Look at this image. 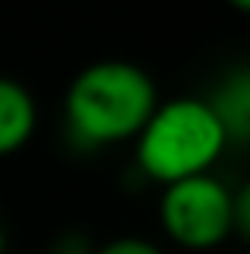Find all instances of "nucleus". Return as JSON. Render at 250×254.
Listing matches in <instances>:
<instances>
[{"instance_id":"obj_1","label":"nucleus","mask_w":250,"mask_h":254,"mask_svg":"<svg viewBox=\"0 0 250 254\" xmlns=\"http://www.w3.org/2000/svg\"><path fill=\"white\" fill-rule=\"evenodd\" d=\"M158 107L154 79L124 59L86 65L65 93V127L79 148H110L141 134Z\"/></svg>"},{"instance_id":"obj_5","label":"nucleus","mask_w":250,"mask_h":254,"mask_svg":"<svg viewBox=\"0 0 250 254\" xmlns=\"http://www.w3.org/2000/svg\"><path fill=\"white\" fill-rule=\"evenodd\" d=\"M216 114V121L223 124V134L230 144H247L250 137V72L237 69L230 72L223 86L216 89V96L206 100Z\"/></svg>"},{"instance_id":"obj_3","label":"nucleus","mask_w":250,"mask_h":254,"mask_svg":"<svg viewBox=\"0 0 250 254\" xmlns=\"http://www.w3.org/2000/svg\"><path fill=\"white\" fill-rule=\"evenodd\" d=\"M161 227L168 241L185 251H212L237 234V192L212 172L165 186Z\"/></svg>"},{"instance_id":"obj_2","label":"nucleus","mask_w":250,"mask_h":254,"mask_svg":"<svg viewBox=\"0 0 250 254\" xmlns=\"http://www.w3.org/2000/svg\"><path fill=\"white\" fill-rule=\"evenodd\" d=\"M134 141H137V169L161 186L206 175L230 144L212 107L196 96L158 103Z\"/></svg>"},{"instance_id":"obj_8","label":"nucleus","mask_w":250,"mask_h":254,"mask_svg":"<svg viewBox=\"0 0 250 254\" xmlns=\"http://www.w3.org/2000/svg\"><path fill=\"white\" fill-rule=\"evenodd\" d=\"M3 248H7V234H3V223H0V254H3Z\"/></svg>"},{"instance_id":"obj_7","label":"nucleus","mask_w":250,"mask_h":254,"mask_svg":"<svg viewBox=\"0 0 250 254\" xmlns=\"http://www.w3.org/2000/svg\"><path fill=\"white\" fill-rule=\"evenodd\" d=\"M226 3H230L233 10H240V14H244V10H250V0H226Z\"/></svg>"},{"instance_id":"obj_4","label":"nucleus","mask_w":250,"mask_h":254,"mask_svg":"<svg viewBox=\"0 0 250 254\" xmlns=\"http://www.w3.org/2000/svg\"><path fill=\"white\" fill-rule=\"evenodd\" d=\"M38 127V103L31 89L10 76H0V158L21 151Z\"/></svg>"},{"instance_id":"obj_6","label":"nucleus","mask_w":250,"mask_h":254,"mask_svg":"<svg viewBox=\"0 0 250 254\" xmlns=\"http://www.w3.org/2000/svg\"><path fill=\"white\" fill-rule=\"evenodd\" d=\"M93 254H165V251L158 244L144 241V237H117V241L103 244L100 251H93Z\"/></svg>"}]
</instances>
